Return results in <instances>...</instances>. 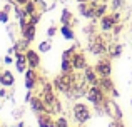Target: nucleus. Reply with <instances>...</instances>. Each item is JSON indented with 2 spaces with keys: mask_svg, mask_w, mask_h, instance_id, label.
<instances>
[{
  "mask_svg": "<svg viewBox=\"0 0 132 127\" xmlns=\"http://www.w3.org/2000/svg\"><path fill=\"white\" fill-rule=\"evenodd\" d=\"M13 127H25V124H23V122H19V124H17V125H13Z\"/></svg>",
  "mask_w": 132,
  "mask_h": 127,
  "instance_id": "e433bc0d",
  "label": "nucleus"
},
{
  "mask_svg": "<svg viewBox=\"0 0 132 127\" xmlns=\"http://www.w3.org/2000/svg\"><path fill=\"white\" fill-rule=\"evenodd\" d=\"M50 115L52 114H48V112L37 114V124H39V127H57L55 125V121H52Z\"/></svg>",
  "mask_w": 132,
  "mask_h": 127,
  "instance_id": "2eb2a0df",
  "label": "nucleus"
},
{
  "mask_svg": "<svg viewBox=\"0 0 132 127\" xmlns=\"http://www.w3.org/2000/svg\"><path fill=\"white\" fill-rule=\"evenodd\" d=\"M107 97L109 95H105L100 85H90L87 94H85V99L90 104H94V107H104V102L107 100Z\"/></svg>",
  "mask_w": 132,
  "mask_h": 127,
  "instance_id": "7ed1b4c3",
  "label": "nucleus"
},
{
  "mask_svg": "<svg viewBox=\"0 0 132 127\" xmlns=\"http://www.w3.org/2000/svg\"><path fill=\"white\" fill-rule=\"evenodd\" d=\"M70 62H72V67H74V70H84L85 67H87V59H85V54L82 52V50H75L74 54H72L70 57Z\"/></svg>",
  "mask_w": 132,
  "mask_h": 127,
  "instance_id": "6e6552de",
  "label": "nucleus"
},
{
  "mask_svg": "<svg viewBox=\"0 0 132 127\" xmlns=\"http://www.w3.org/2000/svg\"><path fill=\"white\" fill-rule=\"evenodd\" d=\"M27 2H29V0H15V3H17V5H25Z\"/></svg>",
  "mask_w": 132,
  "mask_h": 127,
  "instance_id": "c9c22d12",
  "label": "nucleus"
},
{
  "mask_svg": "<svg viewBox=\"0 0 132 127\" xmlns=\"http://www.w3.org/2000/svg\"><path fill=\"white\" fill-rule=\"evenodd\" d=\"M27 67H29V64H27L25 52H15V70L19 74H25Z\"/></svg>",
  "mask_w": 132,
  "mask_h": 127,
  "instance_id": "f8f14e48",
  "label": "nucleus"
},
{
  "mask_svg": "<svg viewBox=\"0 0 132 127\" xmlns=\"http://www.w3.org/2000/svg\"><path fill=\"white\" fill-rule=\"evenodd\" d=\"M50 49H52V44L48 42V40H44V42H40V44H39V47H37V50H39L40 54H47V52H50Z\"/></svg>",
  "mask_w": 132,
  "mask_h": 127,
  "instance_id": "b1692460",
  "label": "nucleus"
},
{
  "mask_svg": "<svg viewBox=\"0 0 132 127\" xmlns=\"http://www.w3.org/2000/svg\"><path fill=\"white\" fill-rule=\"evenodd\" d=\"M13 85H15V77H13V72L9 70V69L0 72V87L12 89Z\"/></svg>",
  "mask_w": 132,
  "mask_h": 127,
  "instance_id": "9b49d317",
  "label": "nucleus"
},
{
  "mask_svg": "<svg viewBox=\"0 0 132 127\" xmlns=\"http://www.w3.org/2000/svg\"><path fill=\"white\" fill-rule=\"evenodd\" d=\"M122 50H124V47L120 45V44H110L109 45V52H107V55L110 57V59H117V57L122 54Z\"/></svg>",
  "mask_w": 132,
  "mask_h": 127,
  "instance_id": "aec40b11",
  "label": "nucleus"
},
{
  "mask_svg": "<svg viewBox=\"0 0 132 127\" xmlns=\"http://www.w3.org/2000/svg\"><path fill=\"white\" fill-rule=\"evenodd\" d=\"M122 30H124V25H122V23H116V25H114V29H112V32H114V35H119V33L120 32H122Z\"/></svg>",
  "mask_w": 132,
  "mask_h": 127,
  "instance_id": "c756f323",
  "label": "nucleus"
},
{
  "mask_svg": "<svg viewBox=\"0 0 132 127\" xmlns=\"http://www.w3.org/2000/svg\"><path fill=\"white\" fill-rule=\"evenodd\" d=\"M22 9H23V12L27 13V17H30V15H34V13L39 12V9H37V5H35L34 0H29L25 5H22Z\"/></svg>",
  "mask_w": 132,
  "mask_h": 127,
  "instance_id": "4be33fe9",
  "label": "nucleus"
},
{
  "mask_svg": "<svg viewBox=\"0 0 132 127\" xmlns=\"http://www.w3.org/2000/svg\"><path fill=\"white\" fill-rule=\"evenodd\" d=\"M60 23H62V25H67V23H69V25H72V27L77 23V22L74 20V17H72V12H70L69 9H62V13H60Z\"/></svg>",
  "mask_w": 132,
  "mask_h": 127,
  "instance_id": "a211bd4d",
  "label": "nucleus"
},
{
  "mask_svg": "<svg viewBox=\"0 0 132 127\" xmlns=\"http://www.w3.org/2000/svg\"><path fill=\"white\" fill-rule=\"evenodd\" d=\"M84 75H85V79H87V82H89L90 85H99L100 77L97 75V72H95V69H94V67L87 65V67L84 69Z\"/></svg>",
  "mask_w": 132,
  "mask_h": 127,
  "instance_id": "dca6fc26",
  "label": "nucleus"
},
{
  "mask_svg": "<svg viewBox=\"0 0 132 127\" xmlns=\"http://www.w3.org/2000/svg\"><path fill=\"white\" fill-rule=\"evenodd\" d=\"M55 33H57V27H55V25H50V27H48V30H47V37H48V39H52Z\"/></svg>",
  "mask_w": 132,
  "mask_h": 127,
  "instance_id": "7c9ffc66",
  "label": "nucleus"
},
{
  "mask_svg": "<svg viewBox=\"0 0 132 127\" xmlns=\"http://www.w3.org/2000/svg\"><path fill=\"white\" fill-rule=\"evenodd\" d=\"M79 3H82V2H90V0H77Z\"/></svg>",
  "mask_w": 132,
  "mask_h": 127,
  "instance_id": "4c0bfd02",
  "label": "nucleus"
},
{
  "mask_svg": "<svg viewBox=\"0 0 132 127\" xmlns=\"http://www.w3.org/2000/svg\"><path fill=\"white\" fill-rule=\"evenodd\" d=\"M75 80V72H72V74H64L62 72L60 75H57V77H54V89L59 92H62V94H67L69 90H70L72 84H74Z\"/></svg>",
  "mask_w": 132,
  "mask_h": 127,
  "instance_id": "f03ea898",
  "label": "nucleus"
},
{
  "mask_svg": "<svg viewBox=\"0 0 132 127\" xmlns=\"http://www.w3.org/2000/svg\"><path fill=\"white\" fill-rule=\"evenodd\" d=\"M124 5H126V0H110V9H112L114 12L124 9Z\"/></svg>",
  "mask_w": 132,
  "mask_h": 127,
  "instance_id": "393cba45",
  "label": "nucleus"
},
{
  "mask_svg": "<svg viewBox=\"0 0 132 127\" xmlns=\"http://www.w3.org/2000/svg\"><path fill=\"white\" fill-rule=\"evenodd\" d=\"M94 69H95L97 75L99 77H110V74H112V64H110V57L109 55H102V59H99L94 65Z\"/></svg>",
  "mask_w": 132,
  "mask_h": 127,
  "instance_id": "39448f33",
  "label": "nucleus"
},
{
  "mask_svg": "<svg viewBox=\"0 0 132 127\" xmlns=\"http://www.w3.org/2000/svg\"><path fill=\"white\" fill-rule=\"evenodd\" d=\"M0 23H9V12H5V10H0Z\"/></svg>",
  "mask_w": 132,
  "mask_h": 127,
  "instance_id": "c85d7f7f",
  "label": "nucleus"
},
{
  "mask_svg": "<svg viewBox=\"0 0 132 127\" xmlns=\"http://www.w3.org/2000/svg\"><path fill=\"white\" fill-rule=\"evenodd\" d=\"M97 3L99 2H94V0L79 3V12H80V15L84 17V19H89V20H97V17H95V5Z\"/></svg>",
  "mask_w": 132,
  "mask_h": 127,
  "instance_id": "0eeeda50",
  "label": "nucleus"
},
{
  "mask_svg": "<svg viewBox=\"0 0 132 127\" xmlns=\"http://www.w3.org/2000/svg\"><path fill=\"white\" fill-rule=\"evenodd\" d=\"M72 115H74V121L77 124H85L90 117H92V112L85 104L82 102H75L74 107H72Z\"/></svg>",
  "mask_w": 132,
  "mask_h": 127,
  "instance_id": "20e7f679",
  "label": "nucleus"
},
{
  "mask_svg": "<svg viewBox=\"0 0 132 127\" xmlns=\"http://www.w3.org/2000/svg\"><path fill=\"white\" fill-rule=\"evenodd\" d=\"M57 2H62V0H57Z\"/></svg>",
  "mask_w": 132,
  "mask_h": 127,
  "instance_id": "58836bf2",
  "label": "nucleus"
},
{
  "mask_svg": "<svg viewBox=\"0 0 132 127\" xmlns=\"http://www.w3.org/2000/svg\"><path fill=\"white\" fill-rule=\"evenodd\" d=\"M3 97H10V94H7V87L0 89V99H3Z\"/></svg>",
  "mask_w": 132,
  "mask_h": 127,
  "instance_id": "72a5a7b5",
  "label": "nucleus"
},
{
  "mask_svg": "<svg viewBox=\"0 0 132 127\" xmlns=\"http://www.w3.org/2000/svg\"><path fill=\"white\" fill-rule=\"evenodd\" d=\"M100 20V30L102 32H110V30L114 29V25H116V20H114V17H112V13H105V15L102 17V19H99Z\"/></svg>",
  "mask_w": 132,
  "mask_h": 127,
  "instance_id": "4468645a",
  "label": "nucleus"
},
{
  "mask_svg": "<svg viewBox=\"0 0 132 127\" xmlns=\"http://www.w3.org/2000/svg\"><path fill=\"white\" fill-rule=\"evenodd\" d=\"M87 50L94 55L102 57V55H107V52H109V44L105 42V39L102 35H94L92 39H89Z\"/></svg>",
  "mask_w": 132,
  "mask_h": 127,
  "instance_id": "f257e3e1",
  "label": "nucleus"
},
{
  "mask_svg": "<svg viewBox=\"0 0 132 127\" xmlns=\"http://www.w3.org/2000/svg\"><path fill=\"white\" fill-rule=\"evenodd\" d=\"M109 127H124V125H122V121L112 119V121H110V124H109Z\"/></svg>",
  "mask_w": 132,
  "mask_h": 127,
  "instance_id": "2f4dec72",
  "label": "nucleus"
},
{
  "mask_svg": "<svg viewBox=\"0 0 132 127\" xmlns=\"http://www.w3.org/2000/svg\"><path fill=\"white\" fill-rule=\"evenodd\" d=\"M104 112H107V115H110L112 119H117V121H122V111H120V107L117 105L116 99H109L107 97V100L104 102Z\"/></svg>",
  "mask_w": 132,
  "mask_h": 127,
  "instance_id": "423d86ee",
  "label": "nucleus"
},
{
  "mask_svg": "<svg viewBox=\"0 0 132 127\" xmlns=\"http://www.w3.org/2000/svg\"><path fill=\"white\" fill-rule=\"evenodd\" d=\"M60 32H62V37H64L65 40H75V33H74V29H72V25H62L60 27Z\"/></svg>",
  "mask_w": 132,
  "mask_h": 127,
  "instance_id": "412c9836",
  "label": "nucleus"
},
{
  "mask_svg": "<svg viewBox=\"0 0 132 127\" xmlns=\"http://www.w3.org/2000/svg\"><path fill=\"white\" fill-rule=\"evenodd\" d=\"M3 62H5L7 65H10V64H13V62H15V59H13L12 55H9V54H7V55L3 57Z\"/></svg>",
  "mask_w": 132,
  "mask_h": 127,
  "instance_id": "473e14b6",
  "label": "nucleus"
},
{
  "mask_svg": "<svg viewBox=\"0 0 132 127\" xmlns=\"http://www.w3.org/2000/svg\"><path fill=\"white\" fill-rule=\"evenodd\" d=\"M40 17H42V13L37 12V13H34V15H30V17H29V22H30V23H34V25H39V23H40Z\"/></svg>",
  "mask_w": 132,
  "mask_h": 127,
  "instance_id": "bb28decb",
  "label": "nucleus"
},
{
  "mask_svg": "<svg viewBox=\"0 0 132 127\" xmlns=\"http://www.w3.org/2000/svg\"><path fill=\"white\" fill-rule=\"evenodd\" d=\"M55 125H57V127H69L67 117H64V115H62V117H59L57 121H55Z\"/></svg>",
  "mask_w": 132,
  "mask_h": 127,
  "instance_id": "cd10ccee",
  "label": "nucleus"
},
{
  "mask_svg": "<svg viewBox=\"0 0 132 127\" xmlns=\"http://www.w3.org/2000/svg\"><path fill=\"white\" fill-rule=\"evenodd\" d=\"M99 85L102 87V90L105 92L107 95H110L114 90H116V87H114V82H112V79H110V77H100Z\"/></svg>",
  "mask_w": 132,
  "mask_h": 127,
  "instance_id": "f3484780",
  "label": "nucleus"
},
{
  "mask_svg": "<svg viewBox=\"0 0 132 127\" xmlns=\"http://www.w3.org/2000/svg\"><path fill=\"white\" fill-rule=\"evenodd\" d=\"M25 55H27V64H29V67L34 69V70H39L40 69V52L39 50L29 49L25 52Z\"/></svg>",
  "mask_w": 132,
  "mask_h": 127,
  "instance_id": "9d476101",
  "label": "nucleus"
},
{
  "mask_svg": "<svg viewBox=\"0 0 132 127\" xmlns=\"http://www.w3.org/2000/svg\"><path fill=\"white\" fill-rule=\"evenodd\" d=\"M105 13H107V3L105 2H99L95 5V17L97 19H102Z\"/></svg>",
  "mask_w": 132,
  "mask_h": 127,
  "instance_id": "5701e85b",
  "label": "nucleus"
},
{
  "mask_svg": "<svg viewBox=\"0 0 132 127\" xmlns=\"http://www.w3.org/2000/svg\"><path fill=\"white\" fill-rule=\"evenodd\" d=\"M32 90H27V94H25V104H27V102H30V99H32Z\"/></svg>",
  "mask_w": 132,
  "mask_h": 127,
  "instance_id": "f704fd0d",
  "label": "nucleus"
},
{
  "mask_svg": "<svg viewBox=\"0 0 132 127\" xmlns=\"http://www.w3.org/2000/svg\"><path fill=\"white\" fill-rule=\"evenodd\" d=\"M34 2H35V5H37V9H39V12H40V13H45V12H47L48 5L44 2V0H34Z\"/></svg>",
  "mask_w": 132,
  "mask_h": 127,
  "instance_id": "a878e982",
  "label": "nucleus"
},
{
  "mask_svg": "<svg viewBox=\"0 0 132 127\" xmlns=\"http://www.w3.org/2000/svg\"><path fill=\"white\" fill-rule=\"evenodd\" d=\"M29 104H30V111H32L34 114H42V112H47L44 100L39 97V95H32V99H30Z\"/></svg>",
  "mask_w": 132,
  "mask_h": 127,
  "instance_id": "ddd939ff",
  "label": "nucleus"
},
{
  "mask_svg": "<svg viewBox=\"0 0 132 127\" xmlns=\"http://www.w3.org/2000/svg\"><path fill=\"white\" fill-rule=\"evenodd\" d=\"M39 82H40V77H39V74H37V70H34V69L29 67L25 70V89L27 90H34Z\"/></svg>",
  "mask_w": 132,
  "mask_h": 127,
  "instance_id": "1a4fd4ad",
  "label": "nucleus"
},
{
  "mask_svg": "<svg viewBox=\"0 0 132 127\" xmlns=\"http://www.w3.org/2000/svg\"><path fill=\"white\" fill-rule=\"evenodd\" d=\"M35 30H37V25H34V23H27V29L22 32V37L23 39H27L29 42H34V39H35Z\"/></svg>",
  "mask_w": 132,
  "mask_h": 127,
  "instance_id": "6ab92c4d",
  "label": "nucleus"
}]
</instances>
